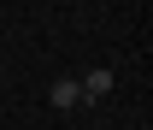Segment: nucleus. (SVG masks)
<instances>
[{"mask_svg": "<svg viewBox=\"0 0 153 130\" xmlns=\"http://www.w3.org/2000/svg\"><path fill=\"white\" fill-rule=\"evenodd\" d=\"M76 83H82V101H100V95H112L118 77H112V65H94V71H88V77H76Z\"/></svg>", "mask_w": 153, "mask_h": 130, "instance_id": "1", "label": "nucleus"}, {"mask_svg": "<svg viewBox=\"0 0 153 130\" xmlns=\"http://www.w3.org/2000/svg\"><path fill=\"white\" fill-rule=\"evenodd\" d=\"M47 101H53L59 112H71L76 101H82V83H76V77H53V89H47Z\"/></svg>", "mask_w": 153, "mask_h": 130, "instance_id": "2", "label": "nucleus"}]
</instances>
